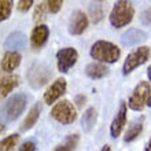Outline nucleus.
Listing matches in <instances>:
<instances>
[{
	"label": "nucleus",
	"mask_w": 151,
	"mask_h": 151,
	"mask_svg": "<svg viewBox=\"0 0 151 151\" xmlns=\"http://www.w3.org/2000/svg\"><path fill=\"white\" fill-rule=\"evenodd\" d=\"M28 104V96L25 93H15L8 98L7 102L0 109V122H12L25 111Z\"/></svg>",
	"instance_id": "1"
},
{
	"label": "nucleus",
	"mask_w": 151,
	"mask_h": 151,
	"mask_svg": "<svg viewBox=\"0 0 151 151\" xmlns=\"http://www.w3.org/2000/svg\"><path fill=\"white\" fill-rule=\"evenodd\" d=\"M91 56L100 63H115L121 56V50L111 41L106 40H98L92 44Z\"/></svg>",
	"instance_id": "2"
},
{
	"label": "nucleus",
	"mask_w": 151,
	"mask_h": 151,
	"mask_svg": "<svg viewBox=\"0 0 151 151\" xmlns=\"http://www.w3.org/2000/svg\"><path fill=\"white\" fill-rule=\"evenodd\" d=\"M133 15H135V8H133L132 3L125 1V0H119V1H115L113 6L109 21H110L113 28L119 29L127 26L128 24H131V21L133 19Z\"/></svg>",
	"instance_id": "3"
},
{
	"label": "nucleus",
	"mask_w": 151,
	"mask_h": 151,
	"mask_svg": "<svg viewBox=\"0 0 151 151\" xmlns=\"http://www.w3.org/2000/svg\"><path fill=\"white\" fill-rule=\"evenodd\" d=\"M26 77H28L29 85L33 89H39V88H41L50 81V78H51V69L48 68L45 63L36 62L28 69Z\"/></svg>",
	"instance_id": "4"
},
{
	"label": "nucleus",
	"mask_w": 151,
	"mask_h": 151,
	"mask_svg": "<svg viewBox=\"0 0 151 151\" xmlns=\"http://www.w3.org/2000/svg\"><path fill=\"white\" fill-rule=\"evenodd\" d=\"M151 85L147 81H140L135 87L131 98L128 100V107L133 111H142L144 106L147 104V100L150 98Z\"/></svg>",
	"instance_id": "5"
},
{
	"label": "nucleus",
	"mask_w": 151,
	"mask_h": 151,
	"mask_svg": "<svg viewBox=\"0 0 151 151\" xmlns=\"http://www.w3.org/2000/svg\"><path fill=\"white\" fill-rule=\"evenodd\" d=\"M151 50L147 45H142V47H137L135 51H132L129 55L127 56V59L122 65V74H129L135 70L136 68L142 66L143 63L147 62V59L150 58Z\"/></svg>",
	"instance_id": "6"
},
{
	"label": "nucleus",
	"mask_w": 151,
	"mask_h": 151,
	"mask_svg": "<svg viewBox=\"0 0 151 151\" xmlns=\"http://www.w3.org/2000/svg\"><path fill=\"white\" fill-rule=\"evenodd\" d=\"M51 117L58 122L69 125V124H73L76 121L77 111H76L73 103H70L69 100H60L52 107Z\"/></svg>",
	"instance_id": "7"
},
{
	"label": "nucleus",
	"mask_w": 151,
	"mask_h": 151,
	"mask_svg": "<svg viewBox=\"0 0 151 151\" xmlns=\"http://www.w3.org/2000/svg\"><path fill=\"white\" fill-rule=\"evenodd\" d=\"M78 59V52L73 47L62 48L56 52V66L60 73H68Z\"/></svg>",
	"instance_id": "8"
},
{
	"label": "nucleus",
	"mask_w": 151,
	"mask_h": 151,
	"mask_svg": "<svg viewBox=\"0 0 151 151\" xmlns=\"http://www.w3.org/2000/svg\"><path fill=\"white\" fill-rule=\"evenodd\" d=\"M127 118H128V103L122 100L119 103L118 111H117L111 125H110V136L111 137L115 139V137H118L122 133L124 128L127 125Z\"/></svg>",
	"instance_id": "9"
},
{
	"label": "nucleus",
	"mask_w": 151,
	"mask_h": 151,
	"mask_svg": "<svg viewBox=\"0 0 151 151\" xmlns=\"http://www.w3.org/2000/svg\"><path fill=\"white\" fill-rule=\"evenodd\" d=\"M88 24H89V19H88L87 14L81 10H76L70 17V21H69V33L73 36L83 35L87 30Z\"/></svg>",
	"instance_id": "10"
},
{
	"label": "nucleus",
	"mask_w": 151,
	"mask_h": 151,
	"mask_svg": "<svg viewBox=\"0 0 151 151\" xmlns=\"http://www.w3.org/2000/svg\"><path fill=\"white\" fill-rule=\"evenodd\" d=\"M66 88H68V83H66V80H65L63 77L56 78L55 81L45 89V92H44V98H43L44 103H47V104L55 103L56 100L66 92Z\"/></svg>",
	"instance_id": "11"
},
{
	"label": "nucleus",
	"mask_w": 151,
	"mask_h": 151,
	"mask_svg": "<svg viewBox=\"0 0 151 151\" xmlns=\"http://www.w3.org/2000/svg\"><path fill=\"white\" fill-rule=\"evenodd\" d=\"M48 36H50V29H48L47 25H37L36 28L32 30V35H30V44L35 50L37 48H41L44 44L47 43Z\"/></svg>",
	"instance_id": "12"
},
{
	"label": "nucleus",
	"mask_w": 151,
	"mask_h": 151,
	"mask_svg": "<svg viewBox=\"0 0 151 151\" xmlns=\"http://www.w3.org/2000/svg\"><path fill=\"white\" fill-rule=\"evenodd\" d=\"M26 45V36L22 32H12L10 33L4 41V47L7 48L8 51H19L24 50Z\"/></svg>",
	"instance_id": "13"
},
{
	"label": "nucleus",
	"mask_w": 151,
	"mask_h": 151,
	"mask_svg": "<svg viewBox=\"0 0 151 151\" xmlns=\"http://www.w3.org/2000/svg\"><path fill=\"white\" fill-rule=\"evenodd\" d=\"M147 37V35L140 30V29H129L121 36V43L127 47H132V45H137L142 41H144Z\"/></svg>",
	"instance_id": "14"
},
{
	"label": "nucleus",
	"mask_w": 151,
	"mask_h": 151,
	"mask_svg": "<svg viewBox=\"0 0 151 151\" xmlns=\"http://www.w3.org/2000/svg\"><path fill=\"white\" fill-rule=\"evenodd\" d=\"M21 59H22V56H21L19 52L7 51L4 54L3 59H1V69H3L4 72L11 73L12 70H15L21 65Z\"/></svg>",
	"instance_id": "15"
},
{
	"label": "nucleus",
	"mask_w": 151,
	"mask_h": 151,
	"mask_svg": "<svg viewBox=\"0 0 151 151\" xmlns=\"http://www.w3.org/2000/svg\"><path fill=\"white\" fill-rule=\"evenodd\" d=\"M18 84H19V78L15 74H7L0 77V98L1 99L6 98L12 89L18 87Z\"/></svg>",
	"instance_id": "16"
},
{
	"label": "nucleus",
	"mask_w": 151,
	"mask_h": 151,
	"mask_svg": "<svg viewBox=\"0 0 151 151\" xmlns=\"http://www.w3.org/2000/svg\"><path fill=\"white\" fill-rule=\"evenodd\" d=\"M85 74L92 80H99L109 74V69L106 68V65L100 62H91L85 68Z\"/></svg>",
	"instance_id": "17"
},
{
	"label": "nucleus",
	"mask_w": 151,
	"mask_h": 151,
	"mask_svg": "<svg viewBox=\"0 0 151 151\" xmlns=\"http://www.w3.org/2000/svg\"><path fill=\"white\" fill-rule=\"evenodd\" d=\"M143 122H144V118L140 117L139 119H135V121L129 125V128H128L127 132H125V136H124V142H125V143L133 142V140L142 133V131H143Z\"/></svg>",
	"instance_id": "18"
},
{
	"label": "nucleus",
	"mask_w": 151,
	"mask_h": 151,
	"mask_svg": "<svg viewBox=\"0 0 151 151\" xmlns=\"http://www.w3.org/2000/svg\"><path fill=\"white\" fill-rule=\"evenodd\" d=\"M96 119H98V113L93 107H88L85 111H84L83 117H81V127H83L84 132H91L93 129L96 124Z\"/></svg>",
	"instance_id": "19"
},
{
	"label": "nucleus",
	"mask_w": 151,
	"mask_h": 151,
	"mask_svg": "<svg viewBox=\"0 0 151 151\" xmlns=\"http://www.w3.org/2000/svg\"><path fill=\"white\" fill-rule=\"evenodd\" d=\"M40 111H41V106H40V103H36L29 110V114L26 115V118H25L21 129H22V131H28V129L35 127V124L37 122V119H39V117H40Z\"/></svg>",
	"instance_id": "20"
},
{
	"label": "nucleus",
	"mask_w": 151,
	"mask_h": 151,
	"mask_svg": "<svg viewBox=\"0 0 151 151\" xmlns=\"http://www.w3.org/2000/svg\"><path fill=\"white\" fill-rule=\"evenodd\" d=\"M19 140V135L18 133H12V135L4 137L0 140V151H12L17 147Z\"/></svg>",
	"instance_id": "21"
},
{
	"label": "nucleus",
	"mask_w": 151,
	"mask_h": 151,
	"mask_svg": "<svg viewBox=\"0 0 151 151\" xmlns=\"http://www.w3.org/2000/svg\"><path fill=\"white\" fill-rule=\"evenodd\" d=\"M78 135H69L66 137L63 144H59V146H56L55 151H73L76 147H77V144H78Z\"/></svg>",
	"instance_id": "22"
},
{
	"label": "nucleus",
	"mask_w": 151,
	"mask_h": 151,
	"mask_svg": "<svg viewBox=\"0 0 151 151\" xmlns=\"http://www.w3.org/2000/svg\"><path fill=\"white\" fill-rule=\"evenodd\" d=\"M89 14H91L92 21L98 24L104 15L103 11V3L102 1H96V3H91L89 4Z\"/></svg>",
	"instance_id": "23"
},
{
	"label": "nucleus",
	"mask_w": 151,
	"mask_h": 151,
	"mask_svg": "<svg viewBox=\"0 0 151 151\" xmlns=\"http://www.w3.org/2000/svg\"><path fill=\"white\" fill-rule=\"evenodd\" d=\"M12 1L11 0H0V22L6 21L7 18H10L12 10Z\"/></svg>",
	"instance_id": "24"
},
{
	"label": "nucleus",
	"mask_w": 151,
	"mask_h": 151,
	"mask_svg": "<svg viewBox=\"0 0 151 151\" xmlns=\"http://www.w3.org/2000/svg\"><path fill=\"white\" fill-rule=\"evenodd\" d=\"M45 11H47V3H40L36 6L35 11H33V21L36 24L41 25L40 22H43L45 19Z\"/></svg>",
	"instance_id": "25"
},
{
	"label": "nucleus",
	"mask_w": 151,
	"mask_h": 151,
	"mask_svg": "<svg viewBox=\"0 0 151 151\" xmlns=\"http://www.w3.org/2000/svg\"><path fill=\"white\" fill-rule=\"evenodd\" d=\"M62 6H63V1H62V0H50V1H47V8L51 14L59 12Z\"/></svg>",
	"instance_id": "26"
},
{
	"label": "nucleus",
	"mask_w": 151,
	"mask_h": 151,
	"mask_svg": "<svg viewBox=\"0 0 151 151\" xmlns=\"http://www.w3.org/2000/svg\"><path fill=\"white\" fill-rule=\"evenodd\" d=\"M33 6V0H19L18 4H17V8H18V11L21 12H26L29 11V8Z\"/></svg>",
	"instance_id": "27"
},
{
	"label": "nucleus",
	"mask_w": 151,
	"mask_h": 151,
	"mask_svg": "<svg viewBox=\"0 0 151 151\" xmlns=\"http://www.w3.org/2000/svg\"><path fill=\"white\" fill-rule=\"evenodd\" d=\"M140 21L143 25H148L151 26V7L150 8H146L142 14H140Z\"/></svg>",
	"instance_id": "28"
},
{
	"label": "nucleus",
	"mask_w": 151,
	"mask_h": 151,
	"mask_svg": "<svg viewBox=\"0 0 151 151\" xmlns=\"http://www.w3.org/2000/svg\"><path fill=\"white\" fill-rule=\"evenodd\" d=\"M19 151H36L35 140H26L19 146Z\"/></svg>",
	"instance_id": "29"
},
{
	"label": "nucleus",
	"mask_w": 151,
	"mask_h": 151,
	"mask_svg": "<svg viewBox=\"0 0 151 151\" xmlns=\"http://www.w3.org/2000/svg\"><path fill=\"white\" fill-rule=\"evenodd\" d=\"M85 100H87V98H85L84 95H77V96L74 98V102L77 103V106H83Z\"/></svg>",
	"instance_id": "30"
},
{
	"label": "nucleus",
	"mask_w": 151,
	"mask_h": 151,
	"mask_svg": "<svg viewBox=\"0 0 151 151\" xmlns=\"http://www.w3.org/2000/svg\"><path fill=\"white\" fill-rule=\"evenodd\" d=\"M144 151H151V137H150V140L147 142V144H146V147H144Z\"/></svg>",
	"instance_id": "31"
},
{
	"label": "nucleus",
	"mask_w": 151,
	"mask_h": 151,
	"mask_svg": "<svg viewBox=\"0 0 151 151\" xmlns=\"http://www.w3.org/2000/svg\"><path fill=\"white\" fill-rule=\"evenodd\" d=\"M100 151H111V148H110V146H107V144H104L103 147L100 148Z\"/></svg>",
	"instance_id": "32"
},
{
	"label": "nucleus",
	"mask_w": 151,
	"mask_h": 151,
	"mask_svg": "<svg viewBox=\"0 0 151 151\" xmlns=\"http://www.w3.org/2000/svg\"><path fill=\"white\" fill-rule=\"evenodd\" d=\"M147 76H148V80H150V81H151V66L147 69Z\"/></svg>",
	"instance_id": "33"
},
{
	"label": "nucleus",
	"mask_w": 151,
	"mask_h": 151,
	"mask_svg": "<svg viewBox=\"0 0 151 151\" xmlns=\"http://www.w3.org/2000/svg\"><path fill=\"white\" fill-rule=\"evenodd\" d=\"M4 129H6V125H4V124H0V133H1Z\"/></svg>",
	"instance_id": "34"
},
{
	"label": "nucleus",
	"mask_w": 151,
	"mask_h": 151,
	"mask_svg": "<svg viewBox=\"0 0 151 151\" xmlns=\"http://www.w3.org/2000/svg\"><path fill=\"white\" fill-rule=\"evenodd\" d=\"M147 106L148 107H151V95H150V98H148V100H147Z\"/></svg>",
	"instance_id": "35"
}]
</instances>
